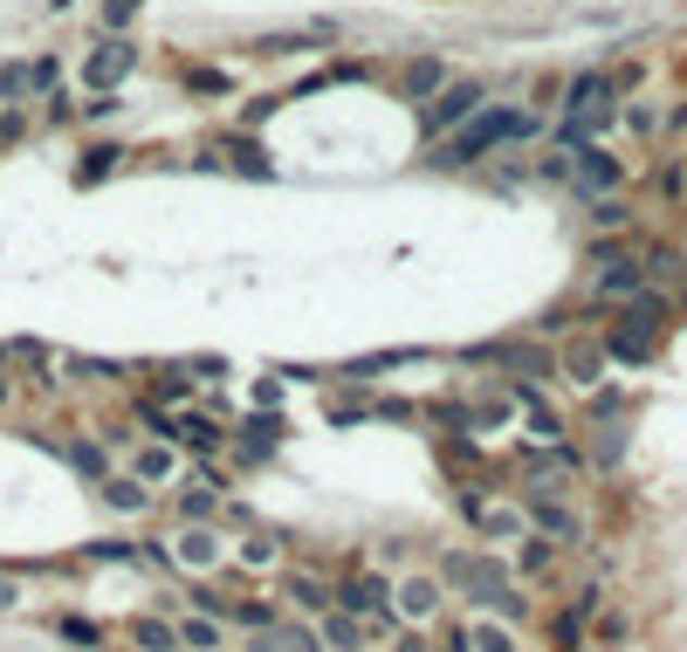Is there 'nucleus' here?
<instances>
[{
    "mask_svg": "<svg viewBox=\"0 0 687 652\" xmlns=\"http://www.w3.org/2000/svg\"><path fill=\"white\" fill-rule=\"evenodd\" d=\"M440 584L447 591H461L475 612H496L502 625H529L536 604L523 598V584L509 577V563L502 556H475V550H447L440 556Z\"/></svg>",
    "mask_w": 687,
    "mask_h": 652,
    "instance_id": "obj_1",
    "label": "nucleus"
},
{
    "mask_svg": "<svg viewBox=\"0 0 687 652\" xmlns=\"http://www.w3.org/2000/svg\"><path fill=\"white\" fill-rule=\"evenodd\" d=\"M544 130V117L536 111H515V103H482L475 117H467L454 138H440V159L434 165H475V159H488V151H502V145H515V138H536Z\"/></svg>",
    "mask_w": 687,
    "mask_h": 652,
    "instance_id": "obj_2",
    "label": "nucleus"
},
{
    "mask_svg": "<svg viewBox=\"0 0 687 652\" xmlns=\"http://www.w3.org/2000/svg\"><path fill=\"white\" fill-rule=\"evenodd\" d=\"M330 612H351V618L372 625V632H399L392 584H385L378 570H344V577H330Z\"/></svg>",
    "mask_w": 687,
    "mask_h": 652,
    "instance_id": "obj_3",
    "label": "nucleus"
},
{
    "mask_svg": "<svg viewBox=\"0 0 687 652\" xmlns=\"http://www.w3.org/2000/svg\"><path fill=\"white\" fill-rule=\"evenodd\" d=\"M523 474H529V494L536 502H564V494L577 488V474H585V461H577V447H529L523 453Z\"/></svg>",
    "mask_w": 687,
    "mask_h": 652,
    "instance_id": "obj_4",
    "label": "nucleus"
},
{
    "mask_svg": "<svg viewBox=\"0 0 687 652\" xmlns=\"http://www.w3.org/2000/svg\"><path fill=\"white\" fill-rule=\"evenodd\" d=\"M138 70V41H124V35H103L90 55H83V90L90 97H117V83Z\"/></svg>",
    "mask_w": 687,
    "mask_h": 652,
    "instance_id": "obj_5",
    "label": "nucleus"
},
{
    "mask_svg": "<svg viewBox=\"0 0 687 652\" xmlns=\"http://www.w3.org/2000/svg\"><path fill=\"white\" fill-rule=\"evenodd\" d=\"M440 604H447L440 570H413V577H399V584H392V612H399V625H434V618H440Z\"/></svg>",
    "mask_w": 687,
    "mask_h": 652,
    "instance_id": "obj_6",
    "label": "nucleus"
},
{
    "mask_svg": "<svg viewBox=\"0 0 687 652\" xmlns=\"http://www.w3.org/2000/svg\"><path fill=\"white\" fill-rule=\"evenodd\" d=\"M482 83H447V90L434 97V103H426V111H420V124H426V138H454V130L467 124V117H475L482 111Z\"/></svg>",
    "mask_w": 687,
    "mask_h": 652,
    "instance_id": "obj_7",
    "label": "nucleus"
},
{
    "mask_svg": "<svg viewBox=\"0 0 687 652\" xmlns=\"http://www.w3.org/2000/svg\"><path fill=\"white\" fill-rule=\"evenodd\" d=\"M172 447H179V453H200V461H221V453L234 447V432L221 426V419H213V412H172Z\"/></svg>",
    "mask_w": 687,
    "mask_h": 652,
    "instance_id": "obj_8",
    "label": "nucleus"
},
{
    "mask_svg": "<svg viewBox=\"0 0 687 652\" xmlns=\"http://www.w3.org/2000/svg\"><path fill=\"white\" fill-rule=\"evenodd\" d=\"M221 509H227V474L200 461L179 488V522H221Z\"/></svg>",
    "mask_w": 687,
    "mask_h": 652,
    "instance_id": "obj_9",
    "label": "nucleus"
},
{
    "mask_svg": "<svg viewBox=\"0 0 687 652\" xmlns=\"http://www.w3.org/2000/svg\"><path fill=\"white\" fill-rule=\"evenodd\" d=\"M447 652H523V639H515V625H502L496 612H475L447 632Z\"/></svg>",
    "mask_w": 687,
    "mask_h": 652,
    "instance_id": "obj_10",
    "label": "nucleus"
},
{
    "mask_svg": "<svg viewBox=\"0 0 687 652\" xmlns=\"http://www.w3.org/2000/svg\"><path fill=\"white\" fill-rule=\"evenodd\" d=\"M172 550V570H213V563H221V529H213V522H179V536L165 542Z\"/></svg>",
    "mask_w": 687,
    "mask_h": 652,
    "instance_id": "obj_11",
    "label": "nucleus"
},
{
    "mask_svg": "<svg viewBox=\"0 0 687 652\" xmlns=\"http://www.w3.org/2000/svg\"><path fill=\"white\" fill-rule=\"evenodd\" d=\"M619 179H626V165L612 159V151H598V145H577V172H571V186L585 192V200H612Z\"/></svg>",
    "mask_w": 687,
    "mask_h": 652,
    "instance_id": "obj_12",
    "label": "nucleus"
},
{
    "mask_svg": "<svg viewBox=\"0 0 687 652\" xmlns=\"http://www.w3.org/2000/svg\"><path fill=\"white\" fill-rule=\"evenodd\" d=\"M248 652H324V632L303 618H275L262 632H248Z\"/></svg>",
    "mask_w": 687,
    "mask_h": 652,
    "instance_id": "obj_13",
    "label": "nucleus"
},
{
    "mask_svg": "<svg viewBox=\"0 0 687 652\" xmlns=\"http://www.w3.org/2000/svg\"><path fill=\"white\" fill-rule=\"evenodd\" d=\"M523 515H529V529L536 536H550L557 550H564V542H585V522H577L564 502H536V494H523Z\"/></svg>",
    "mask_w": 687,
    "mask_h": 652,
    "instance_id": "obj_14",
    "label": "nucleus"
},
{
    "mask_svg": "<svg viewBox=\"0 0 687 652\" xmlns=\"http://www.w3.org/2000/svg\"><path fill=\"white\" fill-rule=\"evenodd\" d=\"M440 90H447V62H440V55H413V62L399 70V97H405V103H420V111H426V103H434Z\"/></svg>",
    "mask_w": 687,
    "mask_h": 652,
    "instance_id": "obj_15",
    "label": "nucleus"
},
{
    "mask_svg": "<svg viewBox=\"0 0 687 652\" xmlns=\"http://www.w3.org/2000/svg\"><path fill=\"white\" fill-rule=\"evenodd\" d=\"M605 343H564V351H557V372H564L571 385H585V391H598L605 385Z\"/></svg>",
    "mask_w": 687,
    "mask_h": 652,
    "instance_id": "obj_16",
    "label": "nucleus"
},
{
    "mask_svg": "<svg viewBox=\"0 0 687 652\" xmlns=\"http://www.w3.org/2000/svg\"><path fill=\"white\" fill-rule=\"evenodd\" d=\"M97 502L111 515H152V488L138 481V474H103L97 481Z\"/></svg>",
    "mask_w": 687,
    "mask_h": 652,
    "instance_id": "obj_17",
    "label": "nucleus"
},
{
    "mask_svg": "<svg viewBox=\"0 0 687 652\" xmlns=\"http://www.w3.org/2000/svg\"><path fill=\"white\" fill-rule=\"evenodd\" d=\"M619 330H626V337H647V343H660V330H667V302H660L653 289H647V296H633L626 310H619Z\"/></svg>",
    "mask_w": 687,
    "mask_h": 652,
    "instance_id": "obj_18",
    "label": "nucleus"
},
{
    "mask_svg": "<svg viewBox=\"0 0 687 652\" xmlns=\"http://www.w3.org/2000/svg\"><path fill=\"white\" fill-rule=\"evenodd\" d=\"M283 598L296 604V612L324 618V612H330V577H316V570H283Z\"/></svg>",
    "mask_w": 687,
    "mask_h": 652,
    "instance_id": "obj_19",
    "label": "nucleus"
},
{
    "mask_svg": "<svg viewBox=\"0 0 687 652\" xmlns=\"http://www.w3.org/2000/svg\"><path fill=\"white\" fill-rule=\"evenodd\" d=\"M316 632H324V652H364V645H372V625L351 618V612H324V618H316Z\"/></svg>",
    "mask_w": 687,
    "mask_h": 652,
    "instance_id": "obj_20",
    "label": "nucleus"
},
{
    "mask_svg": "<svg viewBox=\"0 0 687 652\" xmlns=\"http://www.w3.org/2000/svg\"><path fill=\"white\" fill-rule=\"evenodd\" d=\"M275 447H283V412H248L241 419V461H262Z\"/></svg>",
    "mask_w": 687,
    "mask_h": 652,
    "instance_id": "obj_21",
    "label": "nucleus"
},
{
    "mask_svg": "<svg viewBox=\"0 0 687 652\" xmlns=\"http://www.w3.org/2000/svg\"><path fill=\"white\" fill-rule=\"evenodd\" d=\"M124 639H132L138 652H179V625L159 618V612H138L132 625H124Z\"/></svg>",
    "mask_w": 687,
    "mask_h": 652,
    "instance_id": "obj_22",
    "label": "nucleus"
},
{
    "mask_svg": "<svg viewBox=\"0 0 687 652\" xmlns=\"http://www.w3.org/2000/svg\"><path fill=\"white\" fill-rule=\"evenodd\" d=\"M62 461L76 474H90V481H103V474H111V447L90 440V432H70V440H62Z\"/></svg>",
    "mask_w": 687,
    "mask_h": 652,
    "instance_id": "obj_23",
    "label": "nucleus"
},
{
    "mask_svg": "<svg viewBox=\"0 0 687 652\" xmlns=\"http://www.w3.org/2000/svg\"><path fill=\"white\" fill-rule=\"evenodd\" d=\"M172 467H179V447H172V440H152V447H138V453H132V474H138L145 488H159Z\"/></svg>",
    "mask_w": 687,
    "mask_h": 652,
    "instance_id": "obj_24",
    "label": "nucleus"
},
{
    "mask_svg": "<svg viewBox=\"0 0 687 652\" xmlns=\"http://www.w3.org/2000/svg\"><path fill=\"white\" fill-rule=\"evenodd\" d=\"M186 391H192V378H186V364H165V372L138 391V399H152V405H165V412H186Z\"/></svg>",
    "mask_w": 687,
    "mask_h": 652,
    "instance_id": "obj_25",
    "label": "nucleus"
},
{
    "mask_svg": "<svg viewBox=\"0 0 687 652\" xmlns=\"http://www.w3.org/2000/svg\"><path fill=\"white\" fill-rule=\"evenodd\" d=\"M221 645H227V625L221 618H207V612L179 618V652H221Z\"/></svg>",
    "mask_w": 687,
    "mask_h": 652,
    "instance_id": "obj_26",
    "label": "nucleus"
},
{
    "mask_svg": "<svg viewBox=\"0 0 687 652\" xmlns=\"http://www.w3.org/2000/svg\"><path fill=\"white\" fill-rule=\"evenodd\" d=\"M585 625H591L585 604H564V612H550V645H557V652H585Z\"/></svg>",
    "mask_w": 687,
    "mask_h": 652,
    "instance_id": "obj_27",
    "label": "nucleus"
},
{
    "mask_svg": "<svg viewBox=\"0 0 687 652\" xmlns=\"http://www.w3.org/2000/svg\"><path fill=\"white\" fill-rule=\"evenodd\" d=\"M28 97H41L35 90V62H0V111H21Z\"/></svg>",
    "mask_w": 687,
    "mask_h": 652,
    "instance_id": "obj_28",
    "label": "nucleus"
},
{
    "mask_svg": "<svg viewBox=\"0 0 687 652\" xmlns=\"http://www.w3.org/2000/svg\"><path fill=\"white\" fill-rule=\"evenodd\" d=\"M221 151L234 159V172H248V179H268V172H275V165H268V151L254 145L248 130H234V138H221Z\"/></svg>",
    "mask_w": 687,
    "mask_h": 652,
    "instance_id": "obj_29",
    "label": "nucleus"
},
{
    "mask_svg": "<svg viewBox=\"0 0 687 652\" xmlns=\"http://www.w3.org/2000/svg\"><path fill=\"white\" fill-rule=\"evenodd\" d=\"M557 570V542L550 536H523V550H515V577H550Z\"/></svg>",
    "mask_w": 687,
    "mask_h": 652,
    "instance_id": "obj_30",
    "label": "nucleus"
},
{
    "mask_svg": "<svg viewBox=\"0 0 687 652\" xmlns=\"http://www.w3.org/2000/svg\"><path fill=\"white\" fill-rule=\"evenodd\" d=\"M117 165H124V145H90V151H83V165H76V186H97V179H111Z\"/></svg>",
    "mask_w": 687,
    "mask_h": 652,
    "instance_id": "obj_31",
    "label": "nucleus"
},
{
    "mask_svg": "<svg viewBox=\"0 0 687 652\" xmlns=\"http://www.w3.org/2000/svg\"><path fill=\"white\" fill-rule=\"evenodd\" d=\"M283 612H275L268 598H234V612H227V625H241V632H262V625H275Z\"/></svg>",
    "mask_w": 687,
    "mask_h": 652,
    "instance_id": "obj_32",
    "label": "nucleus"
},
{
    "mask_svg": "<svg viewBox=\"0 0 687 652\" xmlns=\"http://www.w3.org/2000/svg\"><path fill=\"white\" fill-rule=\"evenodd\" d=\"M605 358H619V364H647L653 343H647V337H626V330L612 323V330H605Z\"/></svg>",
    "mask_w": 687,
    "mask_h": 652,
    "instance_id": "obj_33",
    "label": "nucleus"
},
{
    "mask_svg": "<svg viewBox=\"0 0 687 652\" xmlns=\"http://www.w3.org/2000/svg\"><path fill=\"white\" fill-rule=\"evenodd\" d=\"M186 604H192V612H207V618H221V625H227V612H234V598H227V591H213V584H192Z\"/></svg>",
    "mask_w": 687,
    "mask_h": 652,
    "instance_id": "obj_34",
    "label": "nucleus"
},
{
    "mask_svg": "<svg viewBox=\"0 0 687 652\" xmlns=\"http://www.w3.org/2000/svg\"><path fill=\"white\" fill-rule=\"evenodd\" d=\"M83 563H138V542H124V536H103L83 550Z\"/></svg>",
    "mask_w": 687,
    "mask_h": 652,
    "instance_id": "obj_35",
    "label": "nucleus"
},
{
    "mask_svg": "<svg viewBox=\"0 0 687 652\" xmlns=\"http://www.w3.org/2000/svg\"><path fill=\"white\" fill-rule=\"evenodd\" d=\"M626 221H633V206L619 200V192L612 200H591V227H626Z\"/></svg>",
    "mask_w": 687,
    "mask_h": 652,
    "instance_id": "obj_36",
    "label": "nucleus"
},
{
    "mask_svg": "<svg viewBox=\"0 0 687 652\" xmlns=\"http://www.w3.org/2000/svg\"><path fill=\"white\" fill-rule=\"evenodd\" d=\"M275 556H283V550H275V542H268L262 529H254V536L241 542V563H248V570H268V563H275Z\"/></svg>",
    "mask_w": 687,
    "mask_h": 652,
    "instance_id": "obj_37",
    "label": "nucleus"
},
{
    "mask_svg": "<svg viewBox=\"0 0 687 652\" xmlns=\"http://www.w3.org/2000/svg\"><path fill=\"white\" fill-rule=\"evenodd\" d=\"M55 632L70 645H103V625H90V618H55Z\"/></svg>",
    "mask_w": 687,
    "mask_h": 652,
    "instance_id": "obj_38",
    "label": "nucleus"
},
{
    "mask_svg": "<svg viewBox=\"0 0 687 652\" xmlns=\"http://www.w3.org/2000/svg\"><path fill=\"white\" fill-rule=\"evenodd\" d=\"M55 83H62V62H55V55H35V90L55 97Z\"/></svg>",
    "mask_w": 687,
    "mask_h": 652,
    "instance_id": "obj_39",
    "label": "nucleus"
},
{
    "mask_svg": "<svg viewBox=\"0 0 687 652\" xmlns=\"http://www.w3.org/2000/svg\"><path fill=\"white\" fill-rule=\"evenodd\" d=\"M14 391H21V378H14V358H8V343H0V412L14 405Z\"/></svg>",
    "mask_w": 687,
    "mask_h": 652,
    "instance_id": "obj_40",
    "label": "nucleus"
},
{
    "mask_svg": "<svg viewBox=\"0 0 687 652\" xmlns=\"http://www.w3.org/2000/svg\"><path fill=\"white\" fill-rule=\"evenodd\" d=\"M626 124L639 130V138H653V130H660V111H653V103H639V111H626Z\"/></svg>",
    "mask_w": 687,
    "mask_h": 652,
    "instance_id": "obj_41",
    "label": "nucleus"
},
{
    "mask_svg": "<svg viewBox=\"0 0 687 652\" xmlns=\"http://www.w3.org/2000/svg\"><path fill=\"white\" fill-rule=\"evenodd\" d=\"M132 14H138V0H103V21H111V28H124Z\"/></svg>",
    "mask_w": 687,
    "mask_h": 652,
    "instance_id": "obj_42",
    "label": "nucleus"
},
{
    "mask_svg": "<svg viewBox=\"0 0 687 652\" xmlns=\"http://www.w3.org/2000/svg\"><path fill=\"white\" fill-rule=\"evenodd\" d=\"M21 130H28V117H21V111H0V145H14Z\"/></svg>",
    "mask_w": 687,
    "mask_h": 652,
    "instance_id": "obj_43",
    "label": "nucleus"
},
{
    "mask_svg": "<svg viewBox=\"0 0 687 652\" xmlns=\"http://www.w3.org/2000/svg\"><path fill=\"white\" fill-rule=\"evenodd\" d=\"M192 90H213V97H221V90H227V76H221V70H192Z\"/></svg>",
    "mask_w": 687,
    "mask_h": 652,
    "instance_id": "obj_44",
    "label": "nucleus"
},
{
    "mask_svg": "<svg viewBox=\"0 0 687 652\" xmlns=\"http://www.w3.org/2000/svg\"><path fill=\"white\" fill-rule=\"evenodd\" d=\"M399 652H434V645H426L420 632H405V639H399Z\"/></svg>",
    "mask_w": 687,
    "mask_h": 652,
    "instance_id": "obj_45",
    "label": "nucleus"
},
{
    "mask_svg": "<svg viewBox=\"0 0 687 652\" xmlns=\"http://www.w3.org/2000/svg\"><path fill=\"white\" fill-rule=\"evenodd\" d=\"M8 604H14V584H8V577H0V612H8Z\"/></svg>",
    "mask_w": 687,
    "mask_h": 652,
    "instance_id": "obj_46",
    "label": "nucleus"
}]
</instances>
